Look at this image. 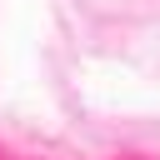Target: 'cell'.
<instances>
[]
</instances>
